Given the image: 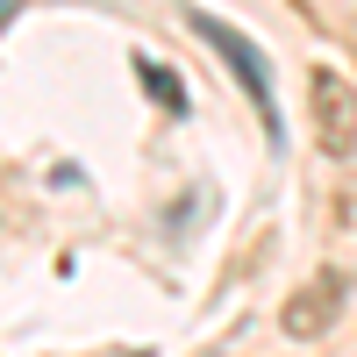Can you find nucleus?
<instances>
[{
    "instance_id": "f257e3e1",
    "label": "nucleus",
    "mask_w": 357,
    "mask_h": 357,
    "mask_svg": "<svg viewBox=\"0 0 357 357\" xmlns=\"http://www.w3.org/2000/svg\"><path fill=\"white\" fill-rule=\"evenodd\" d=\"M186 29H193V36H207V50H215L222 65L236 72V86L250 93V107H257L264 136H272V143H286V122H279V93H272V65H264V50H257V43H250L236 22L207 15V8H186Z\"/></svg>"
},
{
    "instance_id": "f03ea898",
    "label": "nucleus",
    "mask_w": 357,
    "mask_h": 357,
    "mask_svg": "<svg viewBox=\"0 0 357 357\" xmlns=\"http://www.w3.org/2000/svg\"><path fill=\"white\" fill-rule=\"evenodd\" d=\"M136 72H143V86H151V93H158V100H165L172 114H178V107H186V93H178V79H165L158 65H136Z\"/></svg>"
},
{
    "instance_id": "7ed1b4c3",
    "label": "nucleus",
    "mask_w": 357,
    "mask_h": 357,
    "mask_svg": "<svg viewBox=\"0 0 357 357\" xmlns=\"http://www.w3.org/2000/svg\"><path fill=\"white\" fill-rule=\"evenodd\" d=\"M8 15H15V0H0V22H8Z\"/></svg>"
}]
</instances>
